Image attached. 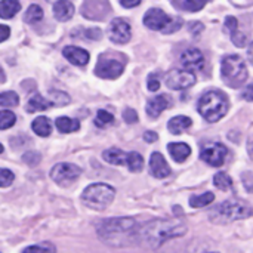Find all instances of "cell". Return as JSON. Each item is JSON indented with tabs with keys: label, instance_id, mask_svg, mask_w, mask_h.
Here are the masks:
<instances>
[{
	"label": "cell",
	"instance_id": "obj_1",
	"mask_svg": "<svg viewBox=\"0 0 253 253\" xmlns=\"http://www.w3.org/2000/svg\"><path fill=\"white\" fill-rule=\"evenodd\" d=\"M185 233L187 227L181 221L154 219L145 224L142 228H138V239L142 240L147 246L156 249L160 248L165 242L181 237Z\"/></svg>",
	"mask_w": 253,
	"mask_h": 253
},
{
	"label": "cell",
	"instance_id": "obj_2",
	"mask_svg": "<svg viewBox=\"0 0 253 253\" xmlns=\"http://www.w3.org/2000/svg\"><path fill=\"white\" fill-rule=\"evenodd\" d=\"M98 236L107 245L126 246L138 237V224L133 218L105 219L98 225Z\"/></svg>",
	"mask_w": 253,
	"mask_h": 253
},
{
	"label": "cell",
	"instance_id": "obj_3",
	"mask_svg": "<svg viewBox=\"0 0 253 253\" xmlns=\"http://www.w3.org/2000/svg\"><path fill=\"white\" fill-rule=\"evenodd\" d=\"M228 98L221 90H209L199 99L197 110L202 114L203 119H206L211 123H215L221 120L227 111H228Z\"/></svg>",
	"mask_w": 253,
	"mask_h": 253
},
{
	"label": "cell",
	"instance_id": "obj_4",
	"mask_svg": "<svg viewBox=\"0 0 253 253\" xmlns=\"http://www.w3.org/2000/svg\"><path fill=\"white\" fill-rule=\"evenodd\" d=\"M252 215V208L246 202L228 200L216 206L209 212V218L215 224H228L231 221H239L249 218Z\"/></svg>",
	"mask_w": 253,
	"mask_h": 253
},
{
	"label": "cell",
	"instance_id": "obj_5",
	"mask_svg": "<svg viewBox=\"0 0 253 253\" xmlns=\"http://www.w3.org/2000/svg\"><path fill=\"white\" fill-rule=\"evenodd\" d=\"M221 76L225 84L230 87H240L248 80V67L242 56L239 55H227L221 64Z\"/></svg>",
	"mask_w": 253,
	"mask_h": 253
},
{
	"label": "cell",
	"instance_id": "obj_6",
	"mask_svg": "<svg viewBox=\"0 0 253 253\" xmlns=\"http://www.w3.org/2000/svg\"><path fill=\"white\" fill-rule=\"evenodd\" d=\"M116 196V190L107 184H92L84 188L82 194V202L93 211H104L108 208Z\"/></svg>",
	"mask_w": 253,
	"mask_h": 253
},
{
	"label": "cell",
	"instance_id": "obj_7",
	"mask_svg": "<svg viewBox=\"0 0 253 253\" xmlns=\"http://www.w3.org/2000/svg\"><path fill=\"white\" fill-rule=\"evenodd\" d=\"M144 24L150 30H154V31L173 33L182 25V21L179 18L169 16L165 10L159 9V7H151L144 15Z\"/></svg>",
	"mask_w": 253,
	"mask_h": 253
},
{
	"label": "cell",
	"instance_id": "obj_8",
	"mask_svg": "<svg viewBox=\"0 0 253 253\" xmlns=\"http://www.w3.org/2000/svg\"><path fill=\"white\" fill-rule=\"evenodd\" d=\"M125 64L108 55H101L95 68V74L101 79H117L123 74Z\"/></svg>",
	"mask_w": 253,
	"mask_h": 253
},
{
	"label": "cell",
	"instance_id": "obj_9",
	"mask_svg": "<svg viewBox=\"0 0 253 253\" xmlns=\"http://www.w3.org/2000/svg\"><path fill=\"white\" fill-rule=\"evenodd\" d=\"M82 175V169L73 163H59L52 168L50 178L58 185H70Z\"/></svg>",
	"mask_w": 253,
	"mask_h": 253
},
{
	"label": "cell",
	"instance_id": "obj_10",
	"mask_svg": "<svg viewBox=\"0 0 253 253\" xmlns=\"http://www.w3.org/2000/svg\"><path fill=\"white\" fill-rule=\"evenodd\" d=\"M227 156H228V148L219 142H209V144L203 145V148L200 151L202 160L213 168L222 166L225 163Z\"/></svg>",
	"mask_w": 253,
	"mask_h": 253
},
{
	"label": "cell",
	"instance_id": "obj_11",
	"mask_svg": "<svg viewBox=\"0 0 253 253\" xmlns=\"http://www.w3.org/2000/svg\"><path fill=\"white\" fill-rule=\"evenodd\" d=\"M194 84H196V76L194 73H190L187 70H172L166 76V86L173 90L188 89Z\"/></svg>",
	"mask_w": 253,
	"mask_h": 253
},
{
	"label": "cell",
	"instance_id": "obj_12",
	"mask_svg": "<svg viewBox=\"0 0 253 253\" xmlns=\"http://www.w3.org/2000/svg\"><path fill=\"white\" fill-rule=\"evenodd\" d=\"M110 12L108 0H84L82 6V15L87 19H104Z\"/></svg>",
	"mask_w": 253,
	"mask_h": 253
},
{
	"label": "cell",
	"instance_id": "obj_13",
	"mask_svg": "<svg viewBox=\"0 0 253 253\" xmlns=\"http://www.w3.org/2000/svg\"><path fill=\"white\" fill-rule=\"evenodd\" d=\"M110 40L117 44H125L130 40V25L123 18H114L108 27Z\"/></svg>",
	"mask_w": 253,
	"mask_h": 253
},
{
	"label": "cell",
	"instance_id": "obj_14",
	"mask_svg": "<svg viewBox=\"0 0 253 253\" xmlns=\"http://www.w3.org/2000/svg\"><path fill=\"white\" fill-rule=\"evenodd\" d=\"M181 64L190 73H193V71H202L203 67H205V56H203V53L199 49L190 47V49H187V50L182 52V55H181Z\"/></svg>",
	"mask_w": 253,
	"mask_h": 253
},
{
	"label": "cell",
	"instance_id": "obj_15",
	"mask_svg": "<svg viewBox=\"0 0 253 253\" xmlns=\"http://www.w3.org/2000/svg\"><path fill=\"white\" fill-rule=\"evenodd\" d=\"M150 172L154 178L163 179L170 175V166L160 153H153L150 157Z\"/></svg>",
	"mask_w": 253,
	"mask_h": 253
},
{
	"label": "cell",
	"instance_id": "obj_16",
	"mask_svg": "<svg viewBox=\"0 0 253 253\" xmlns=\"http://www.w3.org/2000/svg\"><path fill=\"white\" fill-rule=\"evenodd\" d=\"M169 107H170V99L168 98V95H159V96H154V98L148 99V102L145 105V110H147V114L151 119H157Z\"/></svg>",
	"mask_w": 253,
	"mask_h": 253
},
{
	"label": "cell",
	"instance_id": "obj_17",
	"mask_svg": "<svg viewBox=\"0 0 253 253\" xmlns=\"http://www.w3.org/2000/svg\"><path fill=\"white\" fill-rule=\"evenodd\" d=\"M64 56L74 65H79V67H83L89 62V52L82 49V47H77V46H67L64 47L62 50Z\"/></svg>",
	"mask_w": 253,
	"mask_h": 253
},
{
	"label": "cell",
	"instance_id": "obj_18",
	"mask_svg": "<svg viewBox=\"0 0 253 253\" xmlns=\"http://www.w3.org/2000/svg\"><path fill=\"white\" fill-rule=\"evenodd\" d=\"M53 15L61 22L71 19L74 15V4L70 0H58L53 4Z\"/></svg>",
	"mask_w": 253,
	"mask_h": 253
},
{
	"label": "cell",
	"instance_id": "obj_19",
	"mask_svg": "<svg viewBox=\"0 0 253 253\" xmlns=\"http://www.w3.org/2000/svg\"><path fill=\"white\" fill-rule=\"evenodd\" d=\"M168 148H169V153L175 162H184L191 154L190 145L184 144V142H172L168 145Z\"/></svg>",
	"mask_w": 253,
	"mask_h": 253
},
{
	"label": "cell",
	"instance_id": "obj_20",
	"mask_svg": "<svg viewBox=\"0 0 253 253\" xmlns=\"http://www.w3.org/2000/svg\"><path fill=\"white\" fill-rule=\"evenodd\" d=\"M193 125V120L187 116H176L169 122V132L173 135H179L182 132H185L190 126Z\"/></svg>",
	"mask_w": 253,
	"mask_h": 253
},
{
	"label": "cell",
	"instance_id": "obj_21",
	"mask_svg": "<svg viewBox=\"0 0 253 253\" xmlns=\"http://www.w3.org/2000/svg\"><path fill=\"white\" fill-rule=\"evenodd\" d=\"M31 129L34 133H37L39 136H49L52 133V123L47 117L40 116L37 119H34V122L31 123Z\"/></svg>",
	"mask_w": 253,
	"mask_h": 253
},
{
	"label": "cell",
	"instance_id": "obj_22",
	"mask_svg": "<svg viewBox=\"0 0 253 253\" xmlns=\"http://www.w3.org/2000/svg\"><path fill=\"white\" fill-rule=\"evenodd\" d=\"M21 10V3L18 0H1L0 1V18L10 19Z\"/></svg>",
	"mask_w": 253,
	"mask_h": 253
},
{
	"label": "cell",
	"instance_id": "obj_23",
	"mask_svg": "<svg viewBox=\"0 0 253 253\" xmlns=\"http://www.w3.org/2000/svg\"><path fill=\"white\" fill-rule=\"evenodd\" d=\"M104 160L110 165H114V166H122L126 163V153L119 150V148H110V150H105L104 154H102Z\"/></svg>",
	"mask_w": 253,
	"mask_h": 253
},
{
	"label": "cell",
	"instance_id": "obj_24",
	"mask_svg": "<svg viewBox=\"0 0 253 253\" xmlns=\"http://www.w3.org/2000/svg\"><path fill=\"white\" fill-rule=\"evenodd\" d=\"M55 125L61 133H73V132H77L80 129L79 120H74L70 117H58Z\"/></svg>",
	"mask_w": 253,
	"mask_h": 253
},
{
	"label": "cell",
	"instance_id": "obj_25",
	"mask_svg": "<svg viewBox=\"0 0 253 253\" xmlns=\"http://www.w3.org/2000/svg\"><path fill=\"white\" fill-rule=\"evenodd\" d=\"M50 107H52V102H50V101L44 99V98L40 96V95H34V96L28 101V104H27V111H28V113L44 111V110H47V108H50Z\"/></svg>",
	"mask_w": 253,
	"mask_h": 253
},
{
	"label": "cell",
	"instance_id": "obj_26",
	"mask_svg": "<svg viewBox=\"0 0 253 253\" xmlns=\"http://www.w3.org/2000/svg\"><path fill=\"white\" fill-rule=\"evenodd\" d=\"M125 165H127L130 172H139L144 168V159H142V156L139 153L130 151V153L126 154V163Z\"/></svg>",
	"mask_w": 253,
	"mask_h": 253
},
{
	"label": "cell",
	"instance_id": "obj_27",
	"mask_svg": "<svg viewBox=\"0 0 253 253\" xmlns=\"http://www.w3.org/2000/svg\"><path fill=\"white\" fill-rule=\"evenodd\" d=\"M42 18H43V9L39 4H31L24 15V21L27 24H36L42 21Z\"/></svg>",
	"mask_w": 253,
	"mask_h": 253
},
{
	"label": "cell",
	"instance_id": "obj_28",
	"mask_svg": "<svg viewBox=\"0 0 253 253\" xmlns=\"http://www.w3.org/2000/svg\"><path fill=\"white\" fill-rule=\"evenodd\" d=\"M213 200H215L213 193H205V194H200V196H193L190 199V206L191 208H205V206L211 205Z\"/></svg>",
	"mask_w": 253,
	"mask_h": 253
},
{
	"label": "cell",
	"instance_id": "obj_29",
	"mask_svg": "<svg viewBox=\"0 0 253 253\" xmlns=\"http://www.w3.org/2000/svg\"><path fill=\"white\" fill-rule=\"evenodd\" d=\"M213 182H215L216 188H219L222 191H227V190H230L233 187V179L225 172H218L213 176Z\"/></svg>",
	"mask_w": 253,
	"mask_h": 253
},
{
	"label": "cell",
	"instance_id": "obj_30",
	"mask_svg": "<svg viewBox=\"0 0 253 253\" xmlns=\"http://www.w3.org/2000/svg\"><path fill=\"white\" fill-rule=\"evenodd\" d=\"M19 104V96L16 92H1L0 93V107H16Z\"/></svg>",
	"mask_w": 253,
	"mask_h": 253
},
{
	"label": "cell",
	"instance_id": "obj_31",
	"mask_svg": "<svg viewBox=\"0 0 253 253\" xmlns=\"http://www.w3.org/2000/svg\"><path fill=\"white\" fill-rule=\"evenodd\" d=\"M15 122H16V116L12 111H9V110L0 111V130L12 127L15 125Z\"/></svg>",
	"mask_w": 253,
	"mask_h": 253
},
{
	"label": "cell",
	"instance_id": "obj_32",
	"mask_svg": "<svg viewBox=\"0 0 253 253\" xmlns=\"http://www.w3.org/2000/svg\"><path fill=\"white\" fill-rule=\"evenodd\" d=\"M55 246L50 243H42V245H34V246H28L27 249H24L22 253H55Z\"/></svg>",
	"mask_w": 253,
	"mask_h": 253
},
{
	"label": "cell",
	"instance_id": "obj_33",
	"mask_svg": "<svg viewBox=\"0 0 253 253\" xmlns=\"http://www.w3.org/2000/svg\"><path fill=\"white\" fill-rule=\"evenodd\" d=\"M209 0H184V9L188 12H199L202 10Z\"/></svg>",
	"mask_w": 253,
	"mask_h": 253
},
{
	"label": "cell",
	"instance_id": "obj_34",
	"mask_svg": "<svg viewBox=\"0 0 253 253\" xmlns=\"http://www.w3.org/2000/svg\"><path fill=\"white\" fill-rule=\"evenodd\" d=\"M113 122H114V117H113L111 113H107V111H104V110L98 111L96 119H95V125H96V126L104 127V126H107L108 123H113Z\"/></svg>",
	"mask_w": 253,
	"mask_h": 253
},
{
	"label": "cell",
	"instance_id": "obj_35",
	"mask_svg": "<svg viewBox=\"0 0 253 253\" xmlns=\"http://www.w3.org/2000/svg\"><path fill=\"white\" fill-rule=\"evenodd\" d=\"M15 179V175L9 169H0V188L9 187Z\"/></svg>",
	"mask_w": 253,
	"mask_h": 253
},
{
	"label": "cell",
	"instance_id": "obj_36",
	"mask_svg": "<svg viewBox=\"0 0 253 253\" xmlns=\"http://www.w3.org/2000/svg\"><path fill=\"white\" fill-rule=\"evenodd\" d=\"M147 86L151 92H156L160 89V79H159V74L157 73H153L148 76V80H147Z\"/></svg>",
	"mask_w": 253,
	"mask_h": 253
},
{
	"label": "cell",
	"instance_id": "obj_37",
	"mask_svg": "<svg viewBox=\"0 0 253 253\" xmlns=\"http://www.w3.org/2000/svg\"><path fill=\"white\" fill-rule=\"evenodd\" d=\"M231 40H233V43H234L236 46H239V47L246 46V42H248L246 36H245L243 33H240L239 30L234 31V33H231Z\"/></svg>",
	"mask_w": 253,
	"mask_h": 253
},
{
	"label": "cell",
	"instance_id": "obj_38",
	"mask_svg": "<svg viewBox=\"0 0 253 253\" xmlns=\"http://www.w3.org/2000/svg\"><path fill=\"white\" fill-rule=\"evenodd\" d=\"M22 160L27 165H30V166H36L40 162V154L39 153H34V151H28L27 154L22 156Z\"/></svg>",
	"mask_w": 253,
	"mask_h": 253
},
{
	"label": "cell",
	"instance_id": "obj_39",
	"mask_svg": "<svg viewBox=\"0 0 253 253\" xmlns=\"http://www.w3.org/2000/svg\"><path fill=\"white\" fill-rule=\"evenodd\" d=\"M224 27H225V31L231 34V33L237 31V28H239V22H237V19H236L234 16H227V18H225V24H224Z\"/></svg>",
	"mask_w": 253,
	"mask_h": 253
},
{
	"label": "cell",
	"instance_id": "obj_40",
	"mask_svg": "<svg viewBox=\"0 0 253 253\" xmlns=\"http://www.w3.org/2000/svg\"><path fill=\"white\" fill-rule=\"evenodd\" d=\"M123 119H125V122L126 123H135V122H138V114H136V111L135 110H132V108H127L125 113H123Z\"/></svg>",
	"mask_w": 253,
	"mask_h": 253
},
{
	"label": "cell",
	"instance_id": "obj_41",
	"mask_svg": "<svg viewBox=\"0 0 253 253\" xmlns=\"http://www.w3.org/2000/svg\"><path fill=\"white\" fill-rule=\"evenodd\" d=\"M84 37L86 39H92V40H98L101 39V30L98 28H89L84 31Z\"/></svg>",
	"mask_w": 253,
	"mask_h": 253
},
{
	"label": "cell",
	"instance_id": "obj_42",
	"mask_svg": "<svg viewBox=\"0 0 253 253\" xmlns=\"http://www.w3.org/2000/svg\"><path fill=\"white\" fill-rule=\"evenodd\" d=\"M9 36H10V28L7 25L0 24V43L4 42L6 39H9Z\"/></svg>",
	"mask_w": 253,
	"mask_h": 253
},
{
	"label": "cell",
	"instance_id": "obj_43",
	"mask_svg": "<svg viewBox=\"0 0 253 253\" xmlns=\"http://www.w3.org/2000/svg\"><path fill=\"white\" fill-rule=\"evenodd\" d=\"M144 139H145L147 142H156V141L159 139V135H157L156 132H153V130H148V132L144 133Z\"/></svg>",
	"mask_w": 253,
	"mask_h": 253
},
{
	"label": "cell",
	"instance_id": "obj_44",
	"mask_svg": "<svg viewBox=\"0 0 253 253\" xmlns=\"http://www.w3.org/2000/svg\"><path fill=\"white\" fill-rule=\"evenodd\" d=\"M120 3H122V6H123V7L130 9V7L138 6V4L141 3V0H120Z\"/></svg>",
	"mask_w": 253,
	"mask_h": 253
},
{
	"label": "cell",
	"instance_id": "obj_45",
	"mask_svg": "<svg viewBox=\"0 0 253 253\" xmlns=\"http://www.w3.org/2000/svg\"><path fill=\"white\" fill-rule=\"evenodd\" d=\"M203 30V25L200 22H190V31L191 33H199Z\"/></svg>",
	"mask_w": 253,
	"mask_h": 253
},
{
	"label": "cell",
	"instance_id": "obj_46",
	"mask_svg": "<svg viewBox=\"0 0 253 253\" xmlns=\"http://www.w3.org/2000/svg\"><path fill=\"white\" fill-rule=\"evenodd\" d=\"M252 86H248V89H246V92L242 95L243 98H246V101H252L253 99V96H252Z\"/></svg>",
	"mask_w": 253,
	"mask_h": 253
},
{
	"label": "cell",
	"instance_id": "obj_47",
	"mask_svg": "<svg viewBox=\"0 0 253 253\" xmlns=\"http://www.w3.org/2000/svg\"><path fill=\"white\" fill-rule=\"evenodd\" d=\"M4 79H6V77H4V73H3V70H1V67H0V83L4 82Z\"/></svg>",
	"mask_w": 253,
	"mask_h": 253
},
{
	"label": "cell",
	"instance_id": "obj_48",
	"mask_svg": "<svg viewBox=\"0 0 253 253\" xmlns=\"http://www.w3.org/2000/svg\"><path fill=\"white\" fill-rule=\"evenodd\" d=\"M1 153H3V145L0 144V154H1Z\"/></svg>",
	"mask_w": 253,
	"mask_h": 253
},
{
	"label": "cell",
	"instance_id": "obj_49",
	"mask_svg": "<svg viewBox=\"0 0 253 253\" xmlns=\"http://www.w3.org/2000/svg\"><path fill=\"white\" fill-rule=\"evenodd\" d=\"M46 1H58V0H46Z\"/></svg>",
	"mask_w": 253,
	"mask_h": 253
},
{
	"label": "cell",
	"instance_id": "obj_50",
	"mask_svg": "<svg viewBox=\"0 0 253 253\" xmlns=\"http://www.w3.org/2000/svg\"><path fill=\"white\" fill-rule=\"evenodd\" d=\"M208 253H218V252H208Z\"/></svg>",
	"mask_w": 253,
	"mask_h": 253
}]
</instances>
